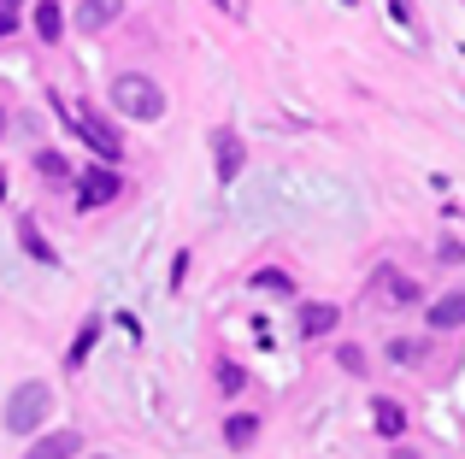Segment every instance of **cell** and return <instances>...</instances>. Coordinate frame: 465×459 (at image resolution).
I'll return each mask as SVG.
<instances>
[{
    "instance_id": "obj_2",
    "label": "cell",
    "mask_w": 465,
    "mask_h": 459,
    "mask_svg": "<svg viewBox=\"0 0 465 459\" xmlns=\"http://www.w3.org/2000/svg\"><path fill=\"white\" fill-rule=\"evenodd\" d=\"M47 413H54V389L47 383H18L12 401H6V430L12 436H35Z\"/></svg>"
},
{
    "instance_id": "obj_11",
    "label": "cell",
    "mask_w": 465,
    "mask_h": 459,
    "mask_svg": "<svg viewBox=\"0 0 465 459\" xmlns=\"http://www.w3.org/2000/svg\"><path fill=\"white\" fill-rule=\"evenodd\" d=\"M224 442L230 448H253V442H260V418L253 413H230L224 418Z\"/></svg>"
},
{
    "instance_id": "obj_22",
    "label": "cell",
    "mask_w": 465,
    "mask_h": 459,
    "mask_svg": "<svg viewBox=\"0 0 465 459\" xmlns=\"http://www.w3.org/2000/svg\"><path fill=\"white\" fill-rule=\"evenodd\" d=\"M395 459H419V454H412V448H395Z\"/></svg>"
},
{
    "instance_id": "obj_16",
    "label": "cell",
    "mask_w": 465,
    "mask_h": 459,
    "mask_svg": "<svg viewBox=\"0 0 465 459\" xmlns=\"http://www.w3.org/2000/svg\"><path fill=\"white\" fill-rule=\"evenodd\" d=\"M253 288H265V295H295V277L277 271V265H265V271H253Z\"/></svg>"
},
{
    "instance_id": "obj_3",
    "label": "cell",
    "mask_w": 465,
    "mask_h": 459,
    "mask_svg": "<svg viewBox=\"0 0 465 459\" xmlns=\"http://www.w3.org/2000/svg\"><path fill=\"white\" fill-rule=\"evenodd\" d=\"M118 195H124V177L106 171V165H94V171H83V177H77V207H83V212L106 207V200H118Z\"/></svg>"
},
{
    "instance_id": "obj_10",
    "label": "cell",
    "mask_w": 465,
    "mask_h": 459,
    "mask_svg": "<svg viewBox=\"0 0 465 459\" xmlns=\"http://www.w3.org/2000/svg\"><path fill=\"white\" fill-rule=\"evenodd\" d=\"M118 18V0H83L77 6V30L89 35V30H106V24Z\"/></svg>"
},
{
    "instance_id": "obj_19",
    "label": "cell",
    "mask_w": 465,
    "mask_h": 459,
    "mask_svg": "<svg viewBox=\"0 0 465 459\" xmlns=\"http://www.w3.org/2000/svg\"><path fill=\"white\" fill-rule=\"evenodd\" d=\"M242 383H248V371H242V366H230V359H224V366H218V389H224V395H236Z\"/></svg>"
},
{
    "instance_id": "obj_25",
    "label": "cell",
    "mask_w": 465,
    "mask_h": 459,
    "mask_svg": "<svg viewBox=\"0 0 465 459\" xmlns=\"http://www.w3.org/2000/svg\"><path fill=\"white\" fill-rule=\"evenodd\" d=\"M213 6H230V0H213Z\"/></svg>"
},
{
    "instance_id": "obj_9",
    "label": "cell",
    "mask_w": 465,
    "mask_h": 459,
    "mask_svg": "<svg viewBox=\"0 0 465 459\" xmlns=\"http://www.w3.org/2000/svg\"><path fill=\"white\" fill-rule=\"evenodd\" d=\"M377 295H383V300H395V307H407V300H419L424 295V288L419 283H412V277H401V271H389V265H383V271H377Z\"/></svg>"
},
{
    "instance_id": "obj_26",
    "label": "cell",
    "mask_w": 465,
    "mask_h": 459,
    "mask_svg": "<svg viewBox=\"0 0 465 459\" xmlns=\"http://www.w3.org/2000/svg\"><path fill=\"white\" fill-rule=\"evenodd\" d=\"M341 6H353V0H341Z\"/></svg>"
},
{
    "instance_id": "obj_24",
    "label": "cell",
    "mask_w": 465,
    "mask_h": 459,
    "mask_svg": "<svg viewBox=\"0 0 465 459\" xmlns=\"http://www.w3.org/2000/svg\"><path fill=\"white\" fill-rule=\"evenodd\" d=\"M0 130H6V112H0Z\"/></svg>"
},
{
    "instance_id": "obj_7",
    "label": "cell",
    "mask_w": 465,
    "mask_h": 459,
    "mask_svg": "<svg viewBox=\"0 0 465 459\" xmlns=\"http://www.w3.org/2000/svg\"><path fill=\"white\" fill-rule=\"evenodd\" d=\"M336 318H341V312L330 307V300H307V307H301V336H307V342H318V336L336 330Z\"/></svg>"
},
{
    "instance_id": "obj_15",
    "label": "cell",
    "mask_w": 465,
    "mask_h": 459,
    "mask_svg": "<svg viewBox=\"0 0 465 459\" xmlns=\"http://www.w3.org/2000/svg\"><path fill=\"white\" fill-rule=\"evenodd\" d=\"M389 359H395V366H424V359H430V347L412 342V336H395V342H389Z\"/></svg>"
},
{
    "instance_id": "obj_14",
    "label": "cell",
    "mask_w": 465,
    "mask_h": 459,
    "mask_svg": "<svg viewBox=\"0 0 465 459\" xmlns=\"http://www.w3.org/2000/svg\"><path fill=\"white\" fill-rule=\"evenodd\" d=\"M35 35H42V42H59V35H65V12H59L54 0L35 6Z\"/></svg>"
},
{
    "instance_id": "obj_6",
    "label": "cell",
    "mask_w": 465,
    "mask_h": 459,
    "mask_svg": "<svg viewBox=\"0 0 465 459\" xmlns=\"http://www.w3.org/2000/svg\"><path fill=\"white\" fill-rule=\"evenodd\" d=\"M77 454H83V436H77V430H47V436L30 448V459H77Z\"/></svg>"
},
{
    "instance_id": "obj_8",
    "label": "cell",
    "mask_w": 465,
    "mask_h": 459,
    "mask_svg": "<svg viewBox=\"0 0 465 459\" xmlns=\"http://www.w3.org/2000/svg\"><path fill=\"white\" fill-rule=\"evenodd\" d=\"M371 425L383 430L389 442H395V436H407V406H401V401H389V395H377V401H371Z\"/></svg>"
},
{
    "instance_id": "obj_21",
    "label": "cell",
    "mask_w": 465,
    "mask_h": 459,
    "mask_svg": "<svg viewBox=\"0 0 465 459\" xmlns=\"http://www.w3.org/2000/svg\"><path fill=\"white\" fill-rule=\"evenodd\" d=\"M18 30V6H6V0H0V35H12Z\"/></svg>"
},
{
    "instance_id": "obj_5",
    "label": "cell",
    "mask_w": 465,
    "mask_h": 459,
    "mask_svg": "<svg viewBox=\"0 0 465 459\" xmlns=\"http://www.w3.org/2000/svg\"><path fill=\"white\" fill-rule=\"evenodd\" d=\"M213 165H218V183H236L242 165H248V148H242L236 130H218L213 136Z\"/></svg>"
},
{
    "instance_id": "obj_17",
    "label": "cell",
    "mask_w": 465,
    "mask_h": 459,
    "mask_svg": "<svg viewBox=\"0 0 465 459\" xmlns=\"http://www.w3.org/2000/svg\"><path fill=\"white\" fill-rule=\"evenodd\" d=\"M18 241H24V253H35V259H42V265H59V259H54V248H47V241H42V230H35L30 219L18 224Z\"/></svg>"
},
{
    "instance_id": "obj_23",
    "label": "cell",
    "mask_w": 465,
    "mask_h": 459,
    "mask_svg": "<svg viewBox=\"0 0 465 459\" xmlns=\"http://www.w3.org/2000/svg\"><path fill=\"white\" fill-rule=\"evenodd\" d=\"M0 195H6V177H0Z\"/></svg>"
},
{
    "instance_id": "obj_28",
    "label": "cell",
    "mask_w": 465,
    "mask_h": 459,
    "mask_svg": "<svg viewBox=\"0 0 465 459\" xmlns=\"http://www.w3.org/2000/svg\"><path fill=\"white\" fill-rule=\"evenodd\" d=\"M94 459H106V454H94Z\"/></svg>"
},
{
    "instance_id": "obj_1",
    "label": "cell",
    "mask_w": 465,
    "mask_h": 459,
    "mask_svg": "<svg viewBox=\"0 0 465 459\" xmlns=\"http://www.w3.org/2000/svg\"><path fill=\"white\" fill-rule=\"evenodd\" d=\"M113 106L124 118H136V124H153L159 112H165V94H159L153 77H142V71H124V77H113Z\"/></svg>"
},
{
    "instance_id": "obj_4",
    "label": "cell",
    "mask_w": 465,
    "mask_h": 459,
    "mask_svg": "<svg viewBox=\"0 0 465 459\" xmlns=\"http://www.w3.org/2000/svg\"><path fill=\"white\" fill-rule=\"evenodd\" d=\"M77 136L89 142V148L101 153V160H118V153H124V142H118V130L106 124L101 112H89V106H83V112H77Z\"/></svg>"
},
{
    "instance_id": "obj_27",
    "label": "cell",
    "mask_w": 465,
    "mask_h": 459,
    "mask_svg": "<svg viewBox=\"0 0 465 459\" xmlns=\"http://www.w3.org/2000/svg\"><path fill=\"white\" fill-rule=\"evenodd\" d=\"M6 6H18V0H6Z\"/></svg>"
},
{
    "instance_id": "obj_13",
    "label": "cell",
    "mask_w": 465,
    "mask_h": 459,
    "mask_svg": "<svg viewBox=\"0 0 465 459\" xmlns=\"http://www.w3.org/2000/svg\"><path fill=\"white\" fill-rule=\"evenodd\" d=\"M35 177H47V183H65L71 177V160L59 148H35Z\"/></svg>"
},
{
    "instance_id": "obj_12",
    "label": "cell",
    "mask_w": 465,
    "mask_h": 459,
    "mask_svg": "<svg viewBox=\"0 0 465 459\" xmlns=\"http://www.w3.org/2000/svg\"><path fill=\"white\" fill-rule=\"evenodd\" d=\"M430 324H436V330H460V324H465V295H442L430 307Z\"/></svg>"
},
{
    "instance_id": "obj_20",
    "label": "cell",
    "mask_w": 465,
    "mask_h": 459,
    "mask_svg": "<svg viewBox=\"0 0 465 459\" xmlns=\"http://www.w3.org/2000/svg\"><path fill=\"white\" fill-rule=\"evenodd\" d=\"M336 359H341V371H353V377H360V371H365V354H360V347H341Z\"/></svg>"
},
{
    "instance_id": "obj_18",
    "label": "cell",
    "mask_w": 465,
    "mask_h": 459,
    "mask_svg": "<svg viewBox=\"0 0 465 459\" xmlns=\"http://www.w3.org/2000/svg\"><path fill=\"white\" fill-rule=\"evenodd\" d=\"M94 342H101V318H89V324H83V330H77V342H71V366H83Z\"/></svg>"
}]
</instances>
